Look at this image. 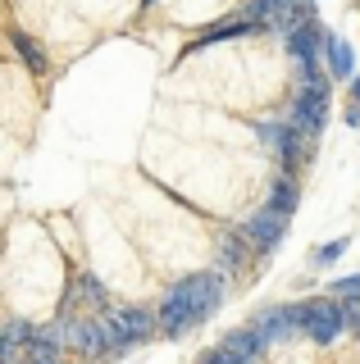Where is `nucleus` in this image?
Here are the masks:
<instances>
[{"label": "nucleus", "instance_id": "9", "mask_svg": "<svg viewBox=\"0 0 360 364\" xmlns=\"http://www.w3.org/2000/svg\"><path fill=\"white\" fill-rule=\"evenodd\" d=\"M69 346L83 350V355H92V360H100L115 341H110L105 318H73V341H69Z\"/></svg>", "mask_w": 360, "mask_h": 364}, {"label": "nucleus", "instance_id": "7", "mask_svg": "<svg viewBox=\"0 0 360 364\" xmlns=\"http://www.w3.org/2000/svg\"><path fill=\"white\" fill-rule=\"evenodd\" d=\"M242 237L255 250H274L287 237V214H278V210H269V205H265V210H255L251 219L242 223Z\"/></svg>", "mask_w": 360, "mask_h": 364}, {"label": "nucleus", "instance_id": "18", "mask_svg": "<svg viewBox=\"0 0 360 364\" xmlns=\"http://www.w3.org/2000/svg\"><path fill=\"white\" fill-rule=\"evenodd\" d=\"M337 310H342L346 333H360V296H337Z\"/></svg>", "mask_w": 360, "mask_h": 364}, {"label": "nucleus", "instance_id": "10", "mask_svg": "<svg viewBox=\"0 0 360 364\" xmlns=\"http://www.w3.org/2000/svg\"><path fill=\"white\" fill-rule=\"evenodd\" d=\"M155 328H160L164 337H183V333H192V328H196V314H192V305L164 291L160 310H155Z\"/></svg>", "mask_w": 360, "mask_h": 364}, {"label": "nucleus", "instance_id": "11", "mask_svg": "<svg viewBox=\"0 0 360 364\" xmlns=\"http://www.w3.org/2000/svg\"><path fill=\"white\" fill-rule=\"evenodd\" d=\"M255 32V23L246 18V14H233V18H219V23H210L201 37L187 46V50H201V46H219V41H238V37H251Z\"/></svg>", "mask_w": 360, "mask_h": 364}, {"label": "nucleus", "instance_id": "19", "mask_svg": "<svg viewBox=\"0 0 360 364\" xmlns=\"http://www.w3.org/2000/svg\"><path fill=\"white\" fill-rule=\"evenodd\" d=\"M32 333H37V328L23 323V318H5V323H0V337H5V341H18V346L32 341Z\"/></svg>", "mask_w": 360, "mask_h": 364}, {"label": "nucleus", "instance_id": "23", "mask_svg": "<svg viewBox=\"0 0 360 364\" xmlns=\"http://www.w3.org/2000/svg\"><path fill=\"white\" fill-rule=\"evenodd\" d=\"M23 360V346H18V341H5L0 337V364H18Z\"/></svg>", "mask_w": 360, "mask_h": 364}, {"label": "nucleus", "instance_id": "21", "mask_svg": "<svg viewBox=\"0 0 360 364\" xmlns=\"http://www.w3.org/2000/svg\"><path fill=\"white\" fill-rule=\"evenodd\" d=\"M329 291L333 296H360V273H351V278H337Z\"/></svg>", "mask_w": 360, "mask_h": 364}, {"label": "nucleus", "instance_id": "8", "mask_svg": "<svg viewBox=\"0 0 360 364\" xmlns=\"http://www.w3.org/2000/svg\"><path fill=\"white\" fill-rule=\"evenodd\" d=\"M324 32L329 28H319V18H306L301 28H292L287 32V50H292V60L297 64H319V46H324Z\"/></svg>", "mask_w": 360, "mask_h": 364}, {"label": "nucleus", "instance_id": "6", "mask_svg": "<svg viewBox=\"0 0 360 364\" xmlns=\"http://www.w3.org/2000/svg\"><path fill=\"white\" fill-rule=\"evenodd\" d=\"M251 328H255V337H260L265 346H274V341H292V337L301 333V301H292V305H265V310L251 318Z\"/></svg>", "mask_w": 360, "mask_h": 364}, {"label": "nucleus", "instance_id": "15", "mask_svg": "<svg viewBox=\"0 0 360 364\" xmlns=\"http://www.w3.org/2000/svg\"><path fill=\"white\" fill-rule=\"evenodd\" d=\"M324 55H329V73L333 77H356L351 73V46H346L342 37H333V32H324Z\"/></svg>", "mask_w": 360, "mask_h": 364}, {"label": "nucleus", "instance_id": "3", "mask_svg": "<svg viewBox=\"0 0 360 364\" xmlns=\"http://www.w3.org/2000/svg\"><path fill=\"white\" fill-rule=\"evenodd\" d=\"M100 318H105L115 346H137V341H146L155 333V314L142 310V305H105Z\"/></svg>", "mask_w": 360, "mask_h": 364}, {"label": "nucleus", "instance_id": "17", "mask_svg": "<svg viewBox=\"0 0 360 364\" xmlns=\"http://www.w3.org/2000/svg\"><path fill=\"white\" fill-rule=\"evenodd\" d=\"M73 287H78V296H83L87 305H96V310H105V282H100L96 273H78V282H73Z\"/></svg>", "mask_w": 360, "mask_h": 364}, {"label": "nucleus", "instance_id": "22", "mask_svg": "<svg viewBox=\"0 0 360 364\" xmlns=\"http://www.w3.org/2000/svg\"><path fill=\"white\" fill-rule=\"evenodd\" d=\"M201 364H246V360H238V355H233V350L215 346V350H206V355H201Z\"/></svg>", "mask_w": 360, "mask_h": 364}, {"label": "nucleus", "instance_id": "16", "mask_svg": "<svg viewBox=\"0 0 360 364\" xmlns=\"http://www.w3.org/2000/svg\"><path fill=\"white\" fill-rule=\"evenodd\" d=\"M9 41H14V50L23 55V64L32 68V73H46V55H41V46L28 37V32H9Z\"/></svg>", "mask_w": 360, "mask_h": 364}, {"label": "nucleus", "instance_id": "13", "mask_svg": "<svg viewBox=\"0 0 360 364\" xmlns=\"http://www.w3.org/2000/svg\"><path fill=\"white\" fill-rule=\"evenodd\" d=\"M219 346H223V350H233V355H238V360H246V364H260V350H265V341L255 337V328H251V323H246V328H233V333L223 337Z\"/></svg>", "mask_w": 360, "mask_h": 364}, {"label": "nucleus", "instance_id": "20", "mask_svg": "<svg viewBox=\"0 0 360 364\" xmlns=\"http://www.w3.org/2000/svg\"><path fill=\"white\" fill-rule=\"evenodd\" d=\"M342 250H346V237H337V242H329V246H319L310 255V264L314 269H324V264H337V259H342Z\"/></svg>", "mask_w": 360, "mask_h": 364}, {"label": "nucleus", "instance_id": "4", "mask_svg": "<svg viewBox=\"0 0 360 364\" xmlns=\"http://www.w3.org/2000/svg\"><path fill=\"white\" fill-rule=\"evenodd\" d=\"M324 119H329V82L324 87H297V100L287 109V123L297 128V136L314 141L324 132Z\"/></svg>", "mask_w": 360, "mask_h": 364}, {"label": "nucleus", "instance_id": "14", "mask_svg": "<svg viewBox=\"0 0 360 364\" xmlns=\"http://www.w3.org/2000/svg\"><path fill=\"white\" fill-rule=\"evenodd\" d=\"M246 246H251V242L242 237V228H233V232L219 237V273H223V278H228V273L246 259Z\"/></svg>", "mask_w": 360, "mask_h": 364}, {"label": "nucleus", "instance_id": "2", "mask_svg": "<svg viewBox=\"0 0 360 364\" xmlns=\"http://www.w3.org/2000/svg\"><path fill=\"white\" fill-rule=\"evenodd\" d=\"M255 132H260L265 151L274 155L283 168H292V173H297V168L310 159V141H306V136H297V128H292L287 119H265Z\"/></svg>", "mask_w": 360, "mask_h": 364}, {"label": "nucleus", "instance_id": "24", "mask_svg": "<svg viewBox=\"0 0 360 364\" xmlns=\"http://www.w3.org/2000/svg\"><path fill=\"white\" fill-rule=\"evenodd\" d=\"M351 100H360V77H356V82H351Z\"/></svg>", "mask_w": 360, "mask_h": 364}, {"label": "nucleus", "instance_id": "5", "mask_svg": "<svg viewBox=\"0 0 360 364\" xmlns=\"http://www.w3.org/2000/svg\"><path fill=\"white\" fill-rule=\"evenodd\" d=\"M301 333L310 341H319V346H329V341H337V333H346L337 296H310V301H301Z\"/></svg>", "mask_w": 360, "mask_h": 364}, {"label": "nucleus", "instance_id": "1", "mask_svg": "<svg viewBox=\"0 0 360 364\" xmlns=\"http://www.w3.org/2000/svg\"><path fill=\"white\" fill-rule=\"evenodd\" d=\"M223 282H228V278H223L219 269H201V273L178 278L174 287H169V296L187 301V305H192V314H196V323H206V318L223 305Z\"/></svg>", "mask_w": 360, "mask_h": 364}, {"label": "nucleus", "instance_id": "12", "mask_svg": "<svg viewBox=\"0 0 360 364\" xmlns=\"http://www.w3.org/2000/svg\"><path fill=\"white\" fill-rule=\"evenodd\" d=\"M301 205V182L292 168H283V173L274 178V187H269V210H278V214H287L292 219V210Z\"/></svg>", "mask_w": 360, "mask_h": 364}]
</instances>
